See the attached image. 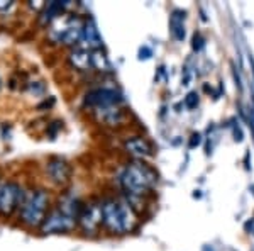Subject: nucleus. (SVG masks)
I'll use <instances>...</instances> for the list:
<instances>
[{
	"label": "nucleus",
	"instance_id": "obj_1",
	"mask_svg": "<svg viewBox=\"0 0 254 251\" xmlns=\"http://www.w3.org/2000/svg\"><path fill=\"white\" fill-rule=\"evenodd\" d=\"M156 180V173L147 165L139 162L129 163L119 175V182L124 187V190L132 195H142L147 190H151Z\"/></svg>",
	"mask_w": 254,
	"mask_h": 251
},
{
	"label": "nucleus",
	"instance_id": "obj_2",
	"mask_svg": "<svg viewBox=\"0 0 254 251\" xmlns=\"http://www.w3.org/2000/svg\"><path fill=\"white\" fill-rule=\"evenodd\" d=\"M102 212H104V226L112 233L124 234L134 228V214L126 204L117 202V200H107L102 204Z\"/></svg>",
	"mask_w": 254,
	"mask_h": 251
},
{
	"label": "nucleus",
	"instance_id": "obj_3",
	"mask_svg": "<svg viewBox=\"0 0 254 251\" xmlns=\"http://www.w3.org/2000/svg\"><path fill=\"white\" fill-rule=\"evenodd\" d=\"M48 193L44 190H36L32 192L22 204L20 209V216L22 221L29 226H39L41 222H44L46 219V209H48Z\"/></svg>",
	"mask_w": 254,
	"mask_h": 251
},
{
	"label": "nucleus",
	"instance_id": "obj_4",
	"mask_svg": "<svg viewBox=\"0 0 254 251\" xmlns=\"http://www.w3.org/2000/svg\"><path fill=\"white\" fill-rule=\"evenodd\" d=\"M22 188L14 182H7L0 185V212L10 214L15 207L24 204Z\"/></svg>",
	"mask_w": 254,
	"mask_h": 251
},
{
	"label": "nucleus",
	"instance_id": "obj_5",
	"mask_svg": "<svg viewBox=\"0 0 254 251\" xmlns=\"http://www.w3.org/2000/svg\"><path fill=\"white\" fill-rule=\"evenodd\" d=\"M81 36H83V26L76 17L64 20L63 26L53 31V39L61 41L64 44H76L81 41Z\"/></svg>",
	"mask_w": 254,
	"mask_h": 251
},
{
	"label": "nucleus",
	"instance_id": "obj_6",
	"mask_svg": "<svg viewBox=\"0 0 254 251\" xmlns=\"http://www.w3.org/2000/svg\"><path fill=\"white\" fill-rule=\"evenodd\" d=\"M122 100H124L122 95L114 88H95L92 92H88L87 97H85V104L90 107H95V109L112 107Z\"/></svg>",
	"mask_w": 254,
	"mask_h": 251
},
{
	"label": "nucleus",
	"instance_id": "obj_7",
	"mask_svg": "<svg viewBox=\"0 0 254 251\" xmlns=\"http://www.w3.org/2000/svg\"><path fill=\"white\" fill-rule=\"evenodd\" d=\"M75 217L68 216L66 212H63L61 209L58 207L55 212H51L49 216L44 219L43 226H41V229H43V233H63V231H69V229L75 226Z\"/></svg>",
	"mask_w": 254,
	"mask_h": 251
},
{
	"label": "nucleus",
	"instance_id": "obj_8",
	"mask_svg": "<svg viewBox=\"0 0 254 251\" xmlns=\"http://www.w3.org/2000/svg\"><path fill=\"white\" fill-rule=\"evenodd\" d=\"M104 222V212H102V204H88L83 207L80 216V224L85 229V233L93 234Z\"/></svg>",
	"mask_w": 254,
	"mask_h": 251
},
{
	"label": "nucleus",
	"instance_id": "obj_9",
	"mask_svg": "<svg viewBox=\"0 0 254 251\" xmlns=\"http://www.w3.org/2000/svg\"><path fill=\"white\" fill-rule=\"evenodd\" d=\"M46 171H48L49 178L55 183H66L69 178V167H68V163L61 158L49 160L46 165Z\"/></svg>",
	"mask_w": 254,
	"mask_h": 251
},
{
	"label": "nucleus",
	"instance_id": "obj_10",
	"mask_svg": "<svg viewBox=\"0 0 254 251\" xmlns=\"http://www.w3.org/2000/svg\"><path fill=\"white\" fill-rule=\"evenodd\" d=\"M69 61L76 70L87 72V70L93 68V58H92V49L78 48L69 55Z\"/></svg>",
	"mask_w": 254,
	"mask_h": 251
},
{
	"label": "nucleus",
	"instance_id": "obj_11",
	"mask_svg": "<svg viewBox=\"0 0 254 251\" xmlns=\"http://www.w3.org/2000/svg\"><path fill=\"white\" fill-rule=\"evenodd\" d=\"M126 150L132 156H137V158H147V156L153 155V148L144 138H132L126 141Z\"/></svg>",
	"mask_w": 254,
	"mask_h": 251
},
{
	"label": "nucleus",
	"instance_id": "obj_12",
	"mask_svg": "<svg viewBox=\"0 0 254 251\" xmlns=\"http://www.w3.org/2000/svg\"><path fill=\"white\" fill-rule=\"evenodd\" d=\"M97 117L98 121L105 122V124L109 126H117L122 122V119H124V116H122V112L119 110V107L112 105V107H102V109H97Z\"/></svg>",
	"mask_w": 254,
	"mask_h": 251
},
{
	"label": "nucleus",
	"instance_id": "obj_13",
	"mask_svg": "<svg viewBox=\"0 0 254 251\" xmlns=\"http://www.w3.org/2000/svg\"><path fill=\"white\" fill-rule=\"evenodd\" d=\"M185 12L183 10H175L173 15L170 17V27H171V34L175 36L176 41H183L185 39Z\"/></svg>",
	"mask_w": 254,
	"mask_h": 251
},
{
	"label": "nucleus",
	"instance_id": "obj_14",
	"mask_svg": "<svg viewBox=\"0 0 254 251\" xmlns=\"http://www.w3.org/2000/svg\"><path fill=\"white\" fill-rule=\"evenodd\" d=\"M81 39L87 41L88 48L98 49V46L102 44V39H100V34H98V29L95 27V24H93L92 20L83 26V36H81Z\"/></svg>",
	"mask_w": 254,
	"mask_h": 251
},
{
	"label": "nucleus",
	"instance_id": "obj_15",
	"mask_svg": "<svg viewBox=\"0 0 254 251\" xmlns=\"http://www.w3.org/2000/svg\"><path fill=\"white\" fill-rule=\"evenodd\" d=\"M68 7V2H49L46 5V9H44L43 15H41V22H51L55 17H58V15L63 14V10Z\"/></svg>",
	"mask_w": 254,
	"mask_h": 251
},
{
	"label": "nucleus",
	"instance_id": "obj_16",
	"mask_svg": "<svg viewBox=\"0 0 254 251\" xmlns=\"http://www.w3.org/2000/svg\"><path fill=\"white\" fill-rule=\"evenodd\" d=\"M92 58H93V68L100 70V72H105V70L110 68V63L105 56V53L102 49H92Z\"/></svg>",
	"mask_w": 254,
	"mask_h": 251
},
{
	"label": "nucleus",
	"instance_id": "obj_17",
	"mask_svg": "<svg viewBox=\"0 0 254 251\" xmlns=\"http://www.w3.org/2000/svg\"><path fill=\"white\" fill-rule=\"evenodd\" d=\"M196 105H198V93L190 92L185 97V107H187V109H195Z\"/></svg>",
	"mask_w": 254,
	"mask_h": 251
},
{
	"label": "nucleus",
	"instance_id": "obj_18",
	"mask_svg": "<svg viewBox=\"0 0 254 251\" xmlns=\"http://www.w3.org/2000/svg\"><path fill=\"white\" fill-rule=\"evenodd\" d=\"M193 44H191V46H193V49L195 51H200V49L203 48V38H202V34H200V32H195L193 34Z\"/></svg>",
	"mask_w": 254,
	"mask_h": 251
},
{
	"label": "nucleus",
	"instance_id": "obj_19",
	"mask_svg": "<svg viewBox=\"0 0 254 251\" xmlns=\"http://www.w3.org/2000/svg\"><path fill=\"white\" fill-rule=\"evenodd\" d=\"M14 7V2L12 0H0V12H7Z\"/></svg>",
	"mask_w": 254,
	"mask_h": 251
},
{
	"label": "nucleus",
	"instance_id": "obj_20",
	"mask_svg": "<svg viewBox=\"0 0 254 251\" xmlns=\"http://www.w3.org/2000/svg\"><path fill=\"white\" fill-rule=\"evenodd\" d=\"M29 90L32 93H43L44 87L43 85H39V82H32V84H29Z\"/></svg>",
	"mask_w": 254,
	"mask_h": 251
},
{
	"label": "nucleus",
	"instance_id": "obj_21",
	"mask_svg": "<svg viewBox=\"0 0 254 251\" xmlns=\"http://www.w3.org/2000/svg\"><path fill=\"white\" fill-rule=\"evenodd\" d=\"M200 143H202V136H200L198 133L191 136V139H190V148H195V146H198Z\"/></svg>",
	"mask_w": 254,
	"mask_h": 251
},
{
	"label": "nucleus",
	"instance_id": "obj_22",
	"mask_svg": "<svg viewBox=\"0 0 254 251\" xmlns=\"http://www.w3.org/2000/svg\"><path fill=\"white\" fill-rule=\"evenodd\" d=\"M151 49L149 48H142L141 51H139V60H147V58H151Z\"/></svg>",
	"mask_w": 254,
	"mask_h": 251
},
{
	"label": "nucleus",
	"instance_id": "obj_23",
	"mask_svg": "<svg viewBox=\"0 0 254 251\" xmlns=\"http://www.w3.org/2000/svg\"><path fill=\"white\" fill-rule=\"evenodd\" d=\"M244 229H246V233H249V234H253V236H254V219L246 221Z\"/></svg>",
	"mask_w": 254,
	"mask_h": 251
},
{
	"label": "nucleus",
	"instance_id": "obj_24",
	"mask_svg": "<svg viewBox=\"0 0 254 251\" xmlns=\"http://www.w3.org/2000/svg\"><path fill=\"white\" fill-rule=\"evenodd\" d=\"M2 87H3V84H2V77H0V90H2Z\"/></svg>",
	"mask_w": 254,
	"mask_h": 251
}]
</instances>
